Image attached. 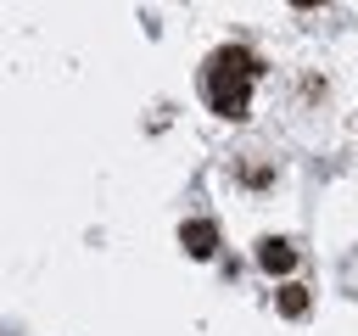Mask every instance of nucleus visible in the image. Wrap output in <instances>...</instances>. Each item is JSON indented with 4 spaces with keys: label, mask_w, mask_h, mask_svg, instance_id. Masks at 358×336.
<instances>
[{
    "label": "nucleus",
    "mask_w": 358,
    "mask_h": 336,
    "mask_svg": "<svg viewBox=\"0 0 358 336\" xmlns=\"http://www.w3.org/2000/svg\"><path fill=\"white\" fill-rule=\"evenodd\" d=\"M252 78H257V62H252V50H241V45H224V50H213V62H207V106H213L218 118H246Z\"/></svg>",
    "instance_id": "nucleus-1"
},
{
    "label": "nucleus",
    "mask_w": 358,
    "mask_h": 336,
    "mask_svg": "<svg viewBox=\"0 0 358 336\" xmlns=\"http://www.w3.org/2000/svg\"><path fill=\"white\" fill-rule=\"evenodd\" d=\"M291 6H319V0H291Z\"/></svg>",
    "instance_id": "nucleus-5"
},
{
    "label": "nucleus",
    "mask_w": 358,
    "mask_h": 336,
    "mask_svg": "<svg viewBox=\"0 0 358 336\" xmlns=\"http://www.w3.org/2000/svg\"><path fill=\"white\" fill-rule=\"evenodd\" d=\"M179 241H185V252H190V258H213V246H218V230H213L207 218H190V224L179 230Z\"/></svg>",
    "instance_id": "nucleus-2"
},
{
    "label": "nucleus",
    "mask_w": 358,
    "mask_h": 336,
    "mask_svg": "<svg viewBox=\"0 0 358 336\" xmlns=\"http://www.w3.org/2000/svg\"><path fill=\"white\" fill-rule=\"evenodd\" d=\"M257 263H263L268 274H285V269L296 263V252H291V241H263V246H257Z\"/></svg>",
    "instance_id": "nucleus-3"
},
{
    "label": "nucleus",
    "mask_w": 358,
    "mask_h": 336,
    "mask_svg": "<svg viewBox=\"0 0 358 336\" xmlns=\"http://www.w3.org/2000/svg\"><path fill=\"white\" fill-rule=\"evenodd\" d=\"M280 314H291V319L308 314V286H285V291H280Z\"/></svg>",
    "instance_id": "nucleus-4"
}]
</instances>
